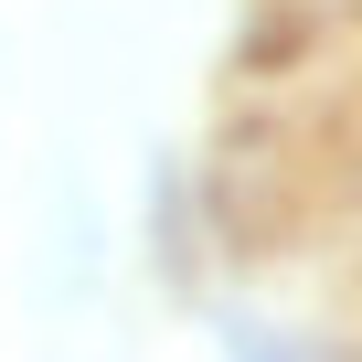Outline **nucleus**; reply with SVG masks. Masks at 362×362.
I'll use <instances>...</instances> for the list:
<instances>
[{
	"mask_svg": "<svg viewBox=\"0 0 362 362\" xmlns=\"http://www.w3.org/2000/svg\"><path fill=\"white\" fill-rule=\"evenodd\" d=\"M235 362H330V351H288L277 330H235Z\"/></svg>",
	"mask_w": 362,
	"mask_h": 362,
	"instance_id": "nucleus-1",
	"label": "nucleus"
}]
</instances>
